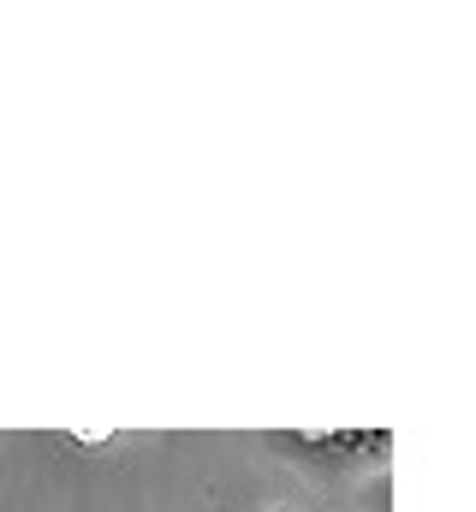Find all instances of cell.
<instances>
[{
  "label": "cell",
  "mask_w": 476,
  "mask_h": 512,
  "mask_svg": "<svg viewBox=\"0 0 476 512\" xmlns=\"http://www.w3.org/2000/svg\"><path fill=\"white\" fill-rule=\"evenodd\" d=\"M280 447H292V459L304 465H328V471H346V465H375L387 453V435L369 429V435H274Z\"/></svg>",
  "instance_id": "6da1fadb"
}]
</instances>
